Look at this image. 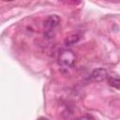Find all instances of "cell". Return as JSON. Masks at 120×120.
Here are the masks:
<instances>
[{"label": "cell", "instance_id": "obj_1", "mask_svg": "<svg viewBox=\"0 0 120 120\" xmlns=\"http://www.w3.org/2000/svg\"><path fill=\"white\" fill-rule=\"evenodd\" d=\"M75 59H76V55L71 50L64 49L59 52L58 63H59V66L63 68L68 69L71 68L75 62Z\"/></svg>", "mask_w": 120, "mask_h": 120}, {"label": "cell", "instance_id": "obj_2", "mask_svg": "<svg viewBox=\"0 0 120 120\" xmlns=\"http://www.w3.org/2000/svg\"><path fill=\"white\" fill-rule=\"evenodd\" d=\"M60 22V18L57 15H50L48 16L43 23V27H44V36L48 38L53 37L54 35V31L56 29V27L59 25Z\"/></svg>", "mask_w": 120, "mask_h": 120}, {"label": "cell", "instance_id": "obj_3", "mask_svg": "<svg viewBox=\"0 0 120 120\" xmlns=\"http://www.w3.org/2000/svg\"><path fill=\"white\" fill-rule=\"evenodd\" d=\"M108 77V71L104 68H97L95 70H93L92 74H91V78L94 81H103L104 79H106Z\"/></svg>", "mask_w": 120, "mask_h": 120}, {"label": "cell", "instance_id": "obj_4", "mask_svg": "<svg viewBox=\"0 0 120 120\" xmlns=\"http://www.w3.org/2000/svg\"><path fill=\"white\" fill-rule=\"evenodd\" d=\"M79 39H80V36L77 33H72V34H69L68 36L66 37L64 43L66 46H71V45L75 44L76 42H78Z\"/></svg>", "mask_w": 120, "mask_h": 120}, {"label": "cell", "instance_id": "obj_5", "mask_svg": "<svg viewBox=\"0 0 120 120\" xmlns=\"http://www.w3.org/2000/svg\"><path fill=\"white\" fill-rule=\"evenodd\" d=\"M108 83H109L110 86L120 90V79H118V78H109Z\"/></svg>", "mask_w": 120, "mask_h": 120}, {"label": "cell", "instance_id": "obj_6", "mask_svg": "<svg viewBox=\"0 0 120 120\" xmlns=\"http://www.w3.org/2000/svg\"><path fill=\"white\" fill-rule=\"evenodd\" d=\"M76 120H94V119L89 115H83V116H81V117L77 118Z\"/></svg>", "mask_w": 120, "mask_h": 120}, {"label": "cell", "instance_id": "obj_7", "mask_svg": "<svg viewBox=\"0 0 120 120\" xmlns=\"http://www.w3.org/2000/svg\"><path fill=\"white\" fill-rule=\"evenodd\" d=\"M38 120H48L47 118H45V117H40V118H38Z\"/></svg>", "mask_w": 120, "mask_h": 120}]
</instances>
